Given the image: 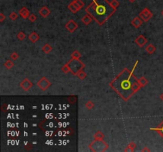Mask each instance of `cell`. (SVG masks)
I'll return each mask as SVG.
<instances>
[{"label": "cell", "instance_id": "cell-1", "mask_svg": "<svg viewBox=\"0 0 163 152\" xmlns=\"http://www.w3.org/2000/svg\"><path fill=\"white\" fill-rule=\"evenodd\" d=\"M111 87L124 101L129 100L142 87L133 74V71L125 68L110 83Z\"/></svg>", "mask_w": 163, "mask_h": 152}, {"label": "cell", "instance_id": "cell-2", "mask_svg": "<svg viewBox=\"0 0 163 152\" xmlns=\"http://www.w3.org/2000/svg\"><path fill=\"white\" fill-rule=\"evenodd\" d=\"M85 11L99 25H103L115 11L107 0H93Z\"/></svg>", "mask_w": 163, "mask_h": 152}, {"label": "cell", "instance_id": "cell-3", "mask_svg": "<svg viewBox=\"0 0 163 152\" xmlns=\"http://www.w3.org/2000/svg\"><path fill=\"white\" fill-rule=\"evenodd\" d=\"M67 64L69 65V67L71 70V73H72L74 75H76L79 71L84 69V67H85V64H83V62H81L80 59H72L71 58V59L67 63Z\"/></svg>", "mask_w": 163, "mask_h": 152}, {"label": "cell", "instance_id": "cell-4", "mask_svg": "<svg viewBox=\"0 0 163 152\" xmlns=\"http://www.w3.org/2000/svg\"><path fill=\"white\" fill-rule=\"evenodd\" d=\"M89 148L92 151H105L108 148V144L106 143L103 139H95L90 143Z\"/></svg>", "mask_w": 163, "mask_h": 152}, {"label": "cell", "instance_id": "cell-5", "mask_svg": "<svg viewBox=\"0 0 163 152\" xmlns=\"http://www.w3.org/2000/svg\"><path fill=\"white\" fill-rule=\"evenodd\" d=\"M139 18H141V19L143 21H148L150 19H151V18L153 17V14L152 12L148 9V8H144L140 13H139Z\"/></svg>", "mask_w": 163, "mask_h": 152}, {"label": "cell", "instance_id": "cell-6", "mask_svg": "<svg viewBox=\"0 0 163 152\" xmlns=\"http://www.w3.org/2000/svg\"><path fill=\"white\" fill-rule=\"evenodd\" d=\"M37 86L41 89V90H46L50 86H51V82L45 78V77H42L38 82H37Z\"/></svg>", "mask_w": 163, "mask_h": 152}, {"label": "cell", "instance_id": "cell-7", "mask_svg": "<svg viewBox=\"0 0 163 152\" xmlns=\"http://www.w3.org/2000/svg\"><path fill=\"white\" fill-rule=\"evenodd\" d=\"M20 87L25 91H28L33 87V83L31 81L29 80V78H25L21 82Z\"/></svg>", "mask_w": 163, "mask_h": 152}, {"label": "cell", "instance_id": "cell-8", "mask_svg": "<svg viewBox=\"0 0 163 152\" xmlns=\"http://www.w3.org/2000/svg\"><path fill=\"white\" fill-rule=\"evenodd\" d=\"M65 28L69 32L74 33L75 30H76V29L78 28V25L74 21V20L71 19L65 24Z\"/></svg>", "mask_w": 163, "mask_h": 152}, {"label": "cell", "instance_id": "cell-9", "mask_svg": "<svg viewBox=\"0 0 163 152\" xmlns=\"http://www.w3.org/2000/svg\"><path fill=\"white\" fill-rule=\"evenodd\" d=\"M147 41H148L147 39L143 35H140L136 39H135L134 43L136 44L139 48H143V47H144V45L146 44Z\"/></svg>", "mask_w": 163, "mask_h": 152}, {"label": "cell", "instance_id": "cell-10", "mask_svg": "<svg viewBox=\"0 0 163 152\" xmlns=\"http://www.w3.org/2000/svg\"><path fill=\"white\" fill-rule=\"evenodd\" d=\"M143 21L141 19V18H139V17H135V18L131 21L130 24H131V25L134 26V28L138 29V28H139V27L143 25Z\"/></svg>", "mask_w": 163, "mask_h": 152}, {"label": "cell", "instance_id": "cell-11", "mask_svg": "<svg viewBox=\"0 0 163 152\" xmlns=\"http://www.w3.org/2000/svg\"><path fill=\"white\" fill-rule=\"evenodd\" d=\"M19 14L23 19H26V18H29V16L30 15V13L29 10L27 9L26 7H22L19 10Z\"/></svg>", "mask_w": 163, "mask_h": 152}, {"label": "cell", "instance_id": "cell-12", "mask_svg": "<svg viewBox=\"0 0 163 152\" xmlns=\"http://www.w3.org/2000/svg\"><path fill=\"white\" fill-rule=\"evenodd\" d=\"M50 10L47 7H41V9H40V10H39V14H41V16L42 17V18H47L49 15V14H50Z\"/></svg>", "mask_w": 163, "mask_h": 152}, {"label": "cell", "instance_id": "cell-13", "mask_svg": "<svg viewBox=\"0 0 163 152\" xmlns=\"http://www.w3.org/2000/svg\"><path fill=\"white\" fill-rule=\"evenodd\" d=\"M150 130H151V131H155V132H157L161 136V138L163 139V120L161 121V123L157 128H151Z\"/></svg>", "mask_w": 163, "mask_h": 152}, {"label": "cell", "instance_id": "cell-14", "mask_svg": "<svg viewBox=\"0 0 163 152\" xmlns=\"http://www.w3.org/2000/svg\"><path fill=\"white\" fill-rule=\"evenodd\" d=\"M28 38H29V40H30L32 43H36V42L40 39V37L38 35L37 33L33 32V33H31L29 35Z\"/></svg>", "mask_w": 163, "mask_h": 152}, {"label": "cell", "instance_id": "cell-15", "mask_svg": "<svg viewBox=\"0 0 163 152\" xmlns=\"http://www.w3.org/2000/svg\"><path fill=\"white\" fill-rule=\"evenodd\" d=\"M145 51H146L148 54L151 55V54H153V53H154V52H156V47H155L154 45H153L152 44H148V45L145 48Z\"/></svg>", "mask_w": 163, "mask_h": 152}, {"label": "cell", "instance_id": "cell-16", "mask_svg": "<svg viewBox=\"0 0 163 152\" xmlns=\"http://www.w3.org/2000/svg\"><path fill=\"white\" fill-rule=\"evenodd\" d=\"M92 19H93V18L88 14H86L85 16H84V17L82 18V19H81V21H82L85 25H89V24L92 22Z\"/></svg>", "mask_w": 163, "mask_h": 152}, {"label": "cell", "instance_id": "cell-17", "mask_svg": "<svg viewBox=\"0 0 163 152\" xmlns=\"http://www.w3.org/2000/svg\"><path fill=\"white\" fill-rule=\"evenodd\" d=\"M72 3L77 7V9L79 10H81L85 7V3H83L82 0H74V1H72Z\"/></svg>", "mask_w": 163, "mask_h": 152}, {"label": "cell", "instance_id": "cell-18", "mask_svg": "<svg viewBox=\"0 0 163 152\" xmlns=\"http://www.w3.org/2000/svg\"><path fill=\"white\" fill-rule=\"evenodd\" d=\"M52 50V48L51 47V45H49V44H45L43 47H42V52L45 54H49Z\"/></svg>", "mask_w": 163, "mask_h": 152}, {"label": "cell", "instance_id": "cell-19", "mask_svg": "<svg viewBox=\"0 0 163 152\" xmlns=\"http://www.w3.org/2000/svg\"><path fill=\"white\" fill-rule=\"evenodd\" d=\"M76 75L80 80H84V79H85L86 77H87V75H86V73L83 71V69H82V70H80V71H79Z\"/></svg>", "mask_w": 163, "mask_h": 152}, {"label": "cell", "instance_id": "cell-20", "mask_svg": "<svg viewBox=\"0 0 163 152\" xmlns=\"http://www.w3.org/2000/svg\"><path fill=\"white\" fill-rule=\"evenodd\" d=\"M103 138H104V135L101 131H97L94 134V139H103Z\"/></svg>", "mask_w": 163, "mask_h": 152}, {"label": "cell", "instance_id": "cell-21", "mask_svg": "<svg viewBox=\"0 0 163 152\" xmlns=\"http://www.w3.org/2000/svg\"><path fill=\"white\" fill-rule=\"evenodd\" d=\"M68 8H69V10L72 12V13H73V14H76L77 11H79V10L77 9V7L72 3V2L68 6Z\"/></svg>", "mask_w": 163, "mask_h": 152}, {"label": "cell", "instance_id": "cell-22", "mask_svg": "<svg viewBox=\"0 0 163 152\" xmlns=\"http://www.w3.org/2000/svg\"><path fill=\"white\" fill-rule=\"evenodd\" d=\"M14 63H13V61L11 59H9V60H7V61H6L5 63H4V66H5V67L7 68V69H8V70H10V69H11L13 67H14Z\"/></svg>", "mask_w": 163, "mask_h": 152}, {"label": "cell", "instance_id": "cell-23", "mask_svg": "<svg viewBox=\"0 0 163 152\" xmlns=\"http://www.w3.org/2000/svg\"><path fill=\"white\" fill-rule=\"evenodd\" d=\"M135 147H136V144H135L134 143H133V142H131V143H130L127 145V148H126L124 150H125V151H127V150L134 151V150L135 149Z\"/></svg>", "mask_w": 163, "mask_h": 152}, {"label": "cell", "instance_id": "cell-24", "mask_svg": "<svg viewBox=\"0 0 163 152\" xmlns=\"http://www.w3.org/2000/svg\"><path fill=\"white\" fill-rule=\"evenodd\" d=\"M139 82L140 86H141L142 87H143V86H145L146 85H147V83H148V80H147L145 77H142V78H140V79H139Z\"/></svg>", "mask_w": 163, "mask_h": 152}, {"label": "cell", "instance_id": "cell-25", "mask_svg": "<svg viewBox=\"0 0 163 152\" xmlns=\"http://www.w3.org/2000/svg\"><path fill=\"white\" fill-rule=\"evenodd\" d=\"M80 57H81V55H80V52L77 51V50H75L72 53V55H71V58L72 59H80Z\"/></svg>", "mask_w": 163, "mask_h": 152}, {"label": "cell", "instance_id": "cell-26", "mask_svg": "<svg viewBox=\"0 0 163 152\" xmlns=\"http://www.w3.org/2000/svg\"><path fill=\"white\" fill-rule=\"evenodd\" d=\"M61 71L65 74H68L69 72H71V70H70V68H69V65L67 64L61 67Z\"/></svg>", "mask_w": 163, "mask_h": 152}, {"label": "cell", "instance_id": "cell-27", "mask_svg": "<svg viewBox=\"0 0 163 152\" xmlns=\"http://www.w3.org/2000/svg\"><path fill=\"white\" fill-rule=\"evenodd\" d=\"M110 4H111V6H112L113 8H115V9H116V8L119 6V3L117 1V0H112V1L110 2Z\"/></svg>", "mask_w": 163, "mask_h": 152}, {"label": "cell", "instance_id": "cell-28", "mask_svg": "<svg viewBox=\"0 0 163 152\" xmlns=\"http://www.w3.org/2000/svg\"><path fill=\"white\" fill-rule=\"evenodd\" d=\"M85 107L88 109H92L93 107H94V103L92 102V101H88L86 102L85 104Z\"/></svg>", "mask_w": 163, "mask_h": 152}, {"label": "cell", "instance_id": "cell-29", "mask_svg": "<svg viewBox=\"0 0 163 152\" xmlns=\"http://www.w3.org/2000/svg\"><path fill=\"white\" fill-rule=\"evenodd\" d=\"M18 57H19V55H18V52H13V53L10 55V59L13 60V61H15V60H17V59H18Z\"/></svg>", "mask_w": 163, "mask_h": 152}, {"label": "cell", "instance_id": "cell-30", "mask_svg": "<svg viewBox=\"0 0 163 152\" xmlns=\"http://www.w3.org/2000/svg\"><path fill=\"white\" fill-rule=\"evenodd\" d=\"M17 38L20 41H23L25 38V34L23 33V32H19L18 34H17Z\"/></svg>", "mask_w": 163, "mask_h": 152}, {"label": "cell", "instance_id": "cell-31", "mask_svg": "<svg viewBox=\"0 0 163 152\" xmlns=\"http://www.w3.org/2000/svg\"><path fill=\"white\" fill-rule=\"evenodd\" d=\"M9 18H10V20H12V21H15V20L18 18V14H17L15 12H11V13L10 14V15H9Z\"/></svg>", "mask_w": 163, "mask_h": 152}, {"label": "cell", "instance_id": "cell-32", "mask_svg": "<svg viewBox=\"0 0 163 152\" xmlns=\"http://www.w3.org/2000/svg\"><path fill=\"white\" fill-rule=\"evenodd\" d=\"M29 20L31 21V22H34L36 20H37V16L35 15V14H31L30 16H29Z\"/></svg>", "mask_w": 163, "mask_h": 152}, {"label": "cell", "instance_id": "cell-33", "mask_svg": "<svg viewBox=\"0 0 163 152\" xmlns=\"http://www.w3.org/2000/svg\"><path fill=\"white\" fill-rule=\"evenodd\" d=\"M68 100H69V101L71 103H72V104H73V103H74V102L76 101V98L75 96H73V95H72V96H70V97H69Z\"/></svg>", "mask_w": 163, "mask_h": 152}, {"label": "cell", "instance_id": "cell-34", "mask_svg": "<svg viewBox=\"0 0 163 152\" xmlns=\"http://www.w3.org/2000/svg\"><path fill=\"white\" fill-rule=\"evenodd\" d=\"M5 15L3 14V13H1L0 14V22H3L4 20H5Z\"/></svg>", "mask_w": 163, "mask_h": 152}, {"label": "cell", "instance_id": "cell-35", "mask_svg": "<svg viewBox=\"0 0 163 152\" xmlns=\"http://www.w3.org/2000/svg\"><path fill=\"white\" fill-rule=\"evenodd\" d=\"M142 151H143H143H150V150H149L147 147H145L144 149H143V150H142Z\"/></svg>", "mask_w": 163, "mask_h": 152}, {"label": "cell", "instance_id": "cell-36", "mask_svg": "<svg viewBox=\"0 0 163 152\" xmlns=\"http://www.w3.org/2000/svg\"><path fill=\"white\" fill-rule=\"evenodd\" d=\"M160 99H161V101L163 102V93H162V94H161L160 95Z\"/></svg>", "mask_w": 163, "mask_h": 152}, {"label": "cell", "instance_id": "cell-37", "mask_svg": "<svg viewBox=\"0 0 163 152\" xmlns=\"http://www.w3.org/2000/svg\"><path fill=\"white\" fill-rule=\"evenodd\" d=\"M30 147H31V145H30V144H27V146H26V148H27V149H30Z\"/></svg>", "mask_w": 163, "mask_h": 152}, {"label": "cell", "instance_id": "cell-38", "mask_svg": "<svg viewBox=\"0 0 163 152\" xmlns=\"http://www.w3.org/2000/svg\"><path fill=\"white\" fill-rule=\"evenodd\" d=\"M128 1H130V3H134V2L136 1V0H128Z\"/></svg>", "mask_w": 163, "mask_h": 152}, {"label": "cell", "instance_id": "cell-39", "mask_svg": "<svg viewBox=\"0 0 163 152\" xmlns=\"http://www.w3.org/2000/svg\"><path fill=\"white\" fill-rule=\"evenodd\" d=\"M161 15H162V16H163V10H161Z\"/></svg>", "mask_w": 163, "mask_h": 152}]
</instances>
